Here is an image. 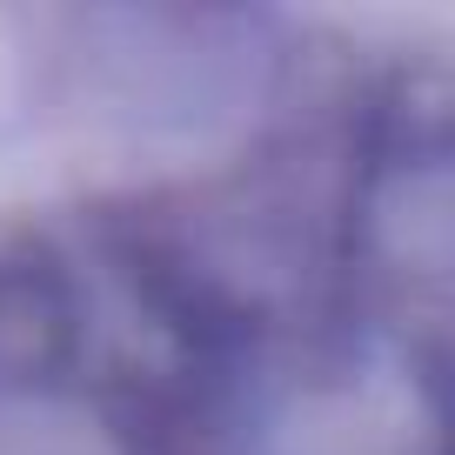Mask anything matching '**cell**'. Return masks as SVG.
<instances>
[{"label": "cell", "instance_id": "1", "mask_svg": "<svg viewBox=\"0 0 455 455\" xmlns=\"http://www.w3.org/2000/svg\"><path fill=\"white\" fill-rule=\"evenodd\" d=\"M155 455H455V348L341 301L188 388Z\"/></svg>", "mask_w": 455, "mask_h": 455}]
</instances>
